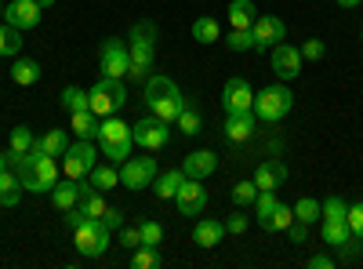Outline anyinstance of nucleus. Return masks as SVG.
I'll list each match as a JSON object with an SVG mask.
<instances>
[{
    "label": "nucleus",
    "instance_id": "48",
    "mask_svg": "<svg viewBox=\"0 0 363 269\" xmlns=\"http://www.w3.org/2000/svg\"><path fill=\"white\" fill-rule=\"evenodd\" d=\"M102 222H106V229L113 233V229H120V226H124V212H116V207H106Z\"/></svg>",
    "mask_w": 363,
    "mask_h": 269
},
{
    "label": "nucleus",
    "instance_id": "39",
    "mask_svg": "<svg viewBox=\"0 0 363 269\" xmlns=\"http://www.w3.org/2000/svg\"><path fill=\"white\" fill-rule=\"evenodd\" d=\"M138 233H142V244H145V248H157V244L164 241V226L153 222V219H142V222H138Z\"/></svg>",
    "mask_w": 363,
    "mask_h": 269
},
{
    "label": "nucleus",
    "instance_id": "36",
    "mask_svg": "<svg viewBox=\"0 0 363 269\" xmlns=\"http://www.w3.org/2000/svg\"><path fill=\"white\" fill-rule=\"evenodd\" d=\"M291 207H294V219L306 222V226H313V222L320 219V200H313V197H301V200L291 204Z\"/></svg>",
    "mask_w": 363,
    "mask_h": 269
},
{
    "label": "nucleus",
    "instance_id": "3",
    "mask_svg": "<svg viewBox=\"0 0 363 269\" xmlns=\"http://www.w3.org/2000/svg\"><path fill=\"white\" fill-rule=\"evenodd\" d=\"M128 55H131V80L145 84L149 73H153V58H157V22H135L131 33H128Z\"/></svg>",
    "mask_w": 363,
    "mask_h": 269
},
{
    "label": "nucleus",
    "instance_id": "35",
    "mask_svg": "<svg viewBox=\"0 0 363 269\" xmlns=\"http://www.w3.org/2000/svg\"><path fill=\"white\" fill-rule=\"evenodd\" d=\"M193 40H196V44H215V40H218V22L211 18V15L196 18V22H193Z\"/></svg>",
    "mask_w": 363,
    "mask_h": 269
},
{
    "label": "nucleus",
    "instance_id": "11",
    "mask_svg": "<svg viewBox=\"0 0 363 269\" xmlns=\"http://www.w3.org/2000/svg\"><path fill=\"white\" fill-rule=\"evenodd\" d=\"M174 204L186 219H196L207 212V190L200 186V178H182V186L174 193Z\"/></svg>",
    "mask_w": 363,
    "mask_h": 269
},
{
    "label": "nucleus",
    "instance_id": "10",
    "mask_svg": "<svg viewBox=\"0 0 363 269\" xmlns=\"http://www.w3.org/2000/svg\"><path fill=\"white\" fill-rule=\"evenodd\" d=\"M91 168H95V146H91V138H80V142L66 146V153H62L66 178H87Z\"/></svg>",
    "mask_w": 363,
    "mask_h": 269
},
{
    "label": "nucleus",
    "instance_id": "27",
    "mask_svg": "<svg viewBox=\"0 0 363 269\" xmlns=\"http://www.w3.org/2000/svg\"><path fill=\"white\" fill-rule=\"evenodd\" d=\"M174 124H178V131L186 135V138H193V135H200V131H203V116H200V109H196V102H193V99L186 102V109L178 113V121H174Z\"/></svg>",
    "mask_w": 363,
    "mask_h": 269
},
{
    "label": "nucleus",
    "instance_id": "12",
    "mask_svg": "<svg viewBox=\"0 0 363 269\" xmlns=\"http://www.w3.org/2000/svg\"><path fill=\"white\" fill-rule=\"evenodd\" d=\"M222 109L225 113H244L255 109V92H251V80L247 77H229L222 87Z\"/></svg>",
    "mask_w": 363,
    "mask_h": 269
},
{
    "label": "nucleus",
    "instance_id": "2",
    "mask_svg": "<svg viewBox=\"0 0 363 269\" xmlns=\"http://www.w3.org/2000/svg\"><path fill=\"white\" fill-rule=\"evenodd\" d=\"M66 229L73 233V244L80 251V258H102L109 251V229L102 219H87L80 207L66 212Z\"/></svg>",
    "mask_w": 363,
    "mask_h": 269
},
{
    "label": "nucleus",
    "instance_id": "25",
    "mask_svg": "<svg viewBox=\"0 0 363 269\" xmlns=\"http://www.w3.org/2000/svg\"><path fill=\"white\" fill-rule=\"evenodd\" d=\"M87 182L95 186V190H102V193H109V190L120 186V171L113 164H95V168L87 171Z\"/></svg>",
    "mask_w": 363,
    "mask_h": 269
},
{
    "label": "nucleus",
    "instance_id": "42",
    "mask_svg": "<svg viewBox=\"0 0 363 269\" xmlns=\"http://www.w3.org/2000/svg\"><path fill=\"white\" fill-rule=\"evenodd\" d=\"M225 44H229V51H255V33L251 29H233Z\"/></svg>",
    "mask_w": 363,
    "mask_h": 269
},
{
    "label": "nucleus",
    "instance_id": "46",
    "mask_svg": "<svg viewBox=\"0 0 363 269\" xmlns=\"http://www.w3.org/2000/svg\"><path fill=\"white\" fill-rule=\"evenodd\" d=\"M247 226H251V222H247V215H244V207H236V215L225 219V233H236V236L247 233Z\"/></svg>",
    "mask_w": 363,
    "mask_h": 269
},
{
    "label": "nucleus",
    "instance_id": "1",
    "mask_svg": "<svg viewBox=\"0 0 363 269\" xmlns=\"http://www.w3.org/2000/svg\"><path fill=\"white\" fill-rule=\"evenodd\" d=\"M8 157L26 193H51V186L58 182V157L40 153V146H33L29 153H8Z\"/></svg>",
    "mask_w": 363,
    "mask_h": 269
},
{
    "label": "nucleus",
    "instance_id": "41",
    "mask_svg": "<svg viewBox=\"0 0 363 269\" xmlns=\"http://www.w3.org/2000/svg\"><path fill=\"white\" fill-rule=\"evenodd\" d=\"M345 215H349V204L342 197H327L320 204V219H345Z\"/></svg>",
    "mask_w": 363,
    "mask_h": 269
},
{
    "label": "nucleus",
    "instance_id": "28",
    "mask_svg": "<svg viewBox=\"0 0 363 269\" xmlns=\"http://www.w3.org/2000/svg\"><path fill=\"white\" fill-rule=\"evenodd\" d=\"M255 18H258V8L251 4V0H233V4H229V22H233V29H251Z\"/></svg>",
    "mask_w": 363,
    "mask_h": 269
},
{
    "label": "nucleus",
    "instance_id": "20",
    "mask_svg": "<svg viewBox=\"0 0 363 269\" xmlns=\"http://www.w3.org/2000/svg\"><path fill=\"white\" fill-rule=\"evenodd\" d=\"M352 229H349V219H323V244L327 248H338V251H345V248H352Z\"/></svg>",
    "mask_w": 363,
    "mask_h": 269
},
{
    "label": "nucleus",
    "instance_id": "55",
    "mask_svg": "<svg viewBox=\"0 0 363 269\" xmlns=\"http://www.w3.org/2000/svg\"><path fill=\"white\" fill-rule=\"evenodd\" d=\"M359 40H363V29H359Z\"/></svg>",
    "mask_w": 363,
    "mask_h": 269
},
{
    "label": "nucleus",
    "instance_id": "34",
    "mask_svg": "<svg viewBox=\"0 0 363 269\" xmlns=\"http://www.w3.org/2000/svg\"><path fill=\"white\" fill-rule=\"evenodd\" d=\"M62 109H66V113L91 109V99H87V92H84V87H77V84H69V87H66V92H62Z\"/></svg>",
    "mask_w": 363,
    "mask_h": 269
},
{
    "label": "nucleus",
    "instance_id": "17",
    "mask_svg": "<svg viewBox=\"0 0 363 269\" xmlns=\"http://www.w3.org/2000/svg\"><path fill=\"white\" fill-rule=\"evenodd\" d=\"M284 182H287V164H284V160L272 157V160H262V164L255 168V186H258V190H272V193H277Z\"/></svg>",
    "mask_w": 363,
    "mask_h": 269
},
{
    "label": "nucleus",
    "instance_id": "54",
    "mask_svg": "<svg viewBox=\"0 0 363 269\" xmlns=\"http://www.w3.org/2000/svg\"><path fill=\"white\" fill-rule=\"evenodd\" d=\"M48 4H55V0H40V8H48Z\"/></svg>",
    "mask_w": 363,
    "mask_h": 269
},
{
    "label": "nucleus",
    "instance_id": "45",
    "mask_svg": "<svg viewBox=\"0 0 363 269\" xmlns=\"http://www.w3.org/2000/svg\"><path fill=\"white\" fill-rule=\"evenodd\" d=\"M345 219H349V229H352V236H356V241H363V204H352Z\"/></svg>",
    "mask_w": 363,
    "mask_h": 269
},
{
    "label": "nucleus",
    "instance_id": "18",
    "mask_svg": "<svg viewBox=\"0 0 363 269\" xmlns=\"http://www.w3.org/2000/svg\"><path fill=\"white\" fill-rule=\"evenodd\" d=\"M255 124H258V116L255 109H244V113H225V138L229 142H247L255 135Z\"/></svg>",
    "mask_w": 363,
    "mask_h": 269
},
{
    "label": "nucleus",
    "instance_id": "47",
    "mask_svg": "<svg viewBox=\"0 0 363 269\" xmlns=\"http://www.w3.org/2000/svg\"><path fill=\"white\" fill-rule=\"evenodd\" d=\"M120 241H124V248H142V233H138V226H120Z\"/></svg>",
    "mask_w": 363,
    "mask_h": 269
},
{
    "label": "nucleus",
    "instance_id": "5",
    "mask_svg": "<svg viewBox=\"0 0 363 269\" xmlns=\"http://www.w3.org/2000/svg\"><path fill=\"white\" fill-rule=\"evenodd\" d=\"M291 106H294V95H291L287 84H269L255 95V116L262 124H280L291 113Z\"/></svg>",
    "mask_w": 363,
    "mask_h": 269
},
{
    "label": "nucleus",
    "instance_id": "37",
    "mask_svg": "<svg viewBox=\"0 0 363 269\" xmlns=\"http://www.w3.org/2000/svg\"><path fill=\"white\" fill-rule=\"evenodd\" d=\"M37 146V135L29 131L26 124H18V128H11V153H29V149Z\"/></svg>",
    "mask_w": 363,
    "mask_h": 269
},
{
    "label": "nucleus",
    "instance_id": "15",
    "mask_svg": "<svg viewBox=\"0 0 363 269\" xmlns=\"http://www.w3.org/2000/svg\"><path fill=\"white\" fill-rule=\"evenodd\" d=\"M272 73H277L280 80H294L298 73H301V62H306V58H301V48H294V44H277L272 48Z\"/></svg>",
    "mask_w": 363,
    "mask_h": 269
},
{
    "label": "nucleus",
    "instance_id": "51",
    "mask_svg": "<svg viewBox=\"0 0 363 269\" xmlns=\"http://www.w3.org/2000/svg\"><path fill=\"white\" fill-rule=\"evenodd\" d=\"M4 168H11V157H8V153H0V171H4Z\"/></svg>",
    "mask_w": 363,
    "mask_h": 269
},
{
    "label": "nucleus",
    "instance_id": "43",
    "mask_svg": "<svg viewBox=\"0 0 363 269\" xmlns=\"http://www.w3.org/2000/svg\"><path fill=\"white\" fill-rule=\"evenodd\" d=\"M291 222H294V207L280 204V207H277V215H272V233H284Z\"/></svg>",
    "mask_w": 363,
    "mask_h": 269
},
{
    "label": "nucleus",
    "instance_id": "38",
    "mask_svg": "<svg viewBox=\"0 0 363 269\" xmlns=\"http://www.w3.org/2000/svg\"><path fill=\"white\" fill-rule=\"evenodd\" d=\"M164 258L157 255V248H135V255H131V269H157Z\"/></svg>",
    "mask_w": 363,
    "mask_h": 269
},
{
    "label": "nucleus",
    "instance_id": "7",
    "mask_svg": "<svg viewBox=\"0 0 363 269\" xmlns=\"http://www.w3.org/2000/svg\"><path fill=\"white\" fill-rule=\"evenodd\" d=\"M99 66L106 77H116V80H124L131 73V55H128V44L120 40V37H106L102 48H99Z\"/></svg>",
    "mask_w": 363,
    "mask_h": 269
},
{
    "label": "nucleus",
    "instance_id": "24",
    "mask_svg": "<svg viewBox=\"0 0 363 269\" xmlns=\"http://www.w3.org/2000/svg\"><path fill=\"white\" fill-rule=\"evenodd\" d=\"M22 182H18V175L11 171V168H4L0 171V207H15L18 200H22Z\"/></svg>",
    "mask_w": 363,
    "mask_h": 269
},
{
    "label": "nucleus",
    "instance_id": "53",
    "mask_svg": "<svg viewBox=\"0 0 363 269\" xmlns=\"http://www.w3.org/2000/svg\"><path fill=\"white\" fill-rule=\"evenodd\" d=\"M0 22H4V0H0Z\"/></svg>",
    "mask_w": 363,
    "mask_h": 269
},
{
    "label": "nucleus",
    "instance_id": "49",
    "mask_svg": "<svg viewBox=\"0 0 363 269\" xmlns=\"http://www.w3.org/2000/svg\"><path fill=\"white\" fill-rule=\"evenodd\" d=\"M287 233H291V241H294V244H306V236H309V226L294 219V222L287 226Z\"/></svg>",
    "mask_w": 363,
    "mask_h": 269
},
{
    "label": "nucleus",
    "instance_id": "44",
    "mask_svg": "<svg viewBox=\"0 0 363 269\" xmlns=\"http://www.w3.org/2000/svg\"><path fill=\"white\" fill-rule=\"evenodd\" d=\"M323 40H316V37H309L306 44H301V58H306V62H320V58H323Z\"/></svg>",
    "mask_w": 363,
    "mask_h": 269
},
{
    "label": "nucleus",
    "instance_id": "6",
    "mask_svg": "<svg viewBox=\"0 0 363 269\" xmlns=\"http://www.w3.org/2000/svg\"><path fill=\"white\" fill-rule=\"evenodd\" d=\"M87 99H91V113L95 116H113V113H120L128 106V87H124V80H116V77H102L87 92Z\"/></svg>",
    "mask_w": 363,
    "mask_h": 269
},
{
    "label": "nucleus",
    "instance_id": "19",
    "mask_svg": "<svg viewBox=\"0 0 363 269\" xmlns=\"http://www.w3.org/2000/svg\"><path fill=\"white\" fill-rule=\"evenodd\" d=\"M51 204L58 207V212H69V207H77L80 204V178H58V182L51 186Z\"/></svg>",
    "mask_w": 363,
    "mask_h": 269
},
{
    "label": "nucleus",
    "instance_id": "21",
    "mask_svg": "<svg viewBox=\"0 0 363 269\" xmlns=\"http://www.w3.org/2000/svg\"><path fill=\"white\" fill-rule=\"evenodd\" d=\"M142 87H145V106H153V102H164V99L182 95V92H178V84H174L171 77H164V73H149V80H145Z\"/></svg>",
    "mask_w": 363,
    "mask_h": 269
},
{
    "label": "nucleus",
    "instance_id": "40",
    "mask_svg": "<svg viewBox=\"0 0 363 269\" xmlns=\"http://www.w3.org/2000/svg\"><path fill=\"white\" fill-rule=\"evenodd\" d=\"M229 197H233V204H236V207H251V204H255V197H258L255 178H251V182H236Z\"/></svg>",
    "mask_w": 363,
    "mask_h": 269
},
{
    "label": "nucleus",
    "instance_id": "14",
    "mask_svg": "<svg viewBox=\"0 0 363 269\" xmlns=\"http://www.w3.org/2000/svg\"><path fill=\"white\" fill-rule=\"evenodd\" d=\"M40 15H44V8H40V0H11V4L4 8V22L8 26H15V29H37L40 26Z\"/></svg>",
    "mask_w": 363,
    "mask_h": 269
},
{
    "label": "nucleus",
    "instance_id": "30",
    "mask_svg": "<svg viewBox=\"0 0 363 269\" xmlns=\"http://www.w3.org/2000/svg\"><path fill=\"white\" fill-rule=\"evenodd\" d=\"M182 178H186V175H182L178 168L157 175V178H153V193H157L160 200H174V193H178V186H182Z\"/></svg>",
    "mask_w": 363,
    "mask_h": 269
},
{
    "label": "nucleus",
    "instance_id": "22",
    "mask_svg": "<svg viewBox=\"0 0 363 269\" xmlns=\"http://www.w3.org/2000/svg\"><path fill=\"white\" fill-rule=\"evenodd\" d=\"M222 236H225V222H218V219H200L193 226V241L200 248H218Z\"/></svg>",
    "mask_w": 363,
    "mask_h": 269
},
{
    "label": "nucleus",
    "instance_id": "50",
    "mask_svg": "<svg viewBox=\"0 0 363 269\" xmlns=\"http://www.w3.org/2000/svg\"><path fill=\"white\" fill-rule=\"evenodd\" d=\"M335 262H330V255H313L309 258V269H330Z\"/></svg>",
    "mask_w": 363,
    "mask_h": 269
},
{
    "label": "nucleus",
    "instance_id": "13",
    "mask_svg": "<svg viewBox=\"0 0 363 269\" xmlns=\"http://www.w3.org/2000/svg\"><path fill=\"white\" fill-rule=\"evenodd\" d=\"M251 33H255V51H272L287 37V26L277 15H258L255 26H251Z\"/></svg>",
    "mask_w": 363,
    "mask_h": 269
},
{
    "label": "nucleus",
    "instance_id": "33",
    "mask_svg": "<svg viewBox=\"0 0 363 269\" xmlns=\"http://www.w3.org/2000/svg\"><path fill=\"white\" fill-rule=\"evenodd\" d=\"M18 51H22V29L0 22V55H4V58H18Z\"/></svg>",
    "mask_w": 363,
    "mask_h": 269
},
{
    "label": "nucleus",
    "instance_id": "52",
    "mask_svg": "<svg viewBox=\"0 0 363 269\" xmlns=\"http://www.w3.org/2000/svg\"><path fill=\"white\" fill-rule=\"evenodd\" d=\"M342 8H356V4H363V0H338Z\"/></svg>",
    "mask_w": 363,
    "mask_h": 269
},
{
    "label": "nucleus",
    "instance_id": "26",
    "mask_svg": "<svg viewBox=\"0 0 363 269\" xmlns=\"http://www.w3.org/2000/svg\"><path fill=\"white\" fill-rule=\"evenodd\" d=\"M69 131L80 135V138H99V116L91 113V109L69 113Z\"/></svg>",
    "mask_w": 363,
    "mask_h": 269
},
{
    "label": "nucleus",
    "instance_id": "8",
    "mask_svg": "<svg viewBox=\"0 0 363 269\" xmlns=\"http://www.w3.org/2000/svg\"><path fill=\"white\" fill-rule=\"evenodd\" d=\"M171 128L174 124H164L160 116H142L138 124H131V138H135V146H142V149H149V153H153V149H164L167 142H171Z\"/></svg>",
    "mask_w": 363,
    "mask_h": 269
},
{
    "label": "nucleus",
    "instance_id": "29",
    "mask_svg": "<svg viewBox=\"0 0 363 269\" xmlns=\"http://www.w3.org/2000/svg\"><path fill=\"white\" fill-rule=\"evenodd\" d=\"M186 95H174V99H164V102H153V106H149V113H153V116H160V121L164 124H174L178 121V113L182 109H186Z\"/></svg>",
    "mask_w": 363,
    "mask_h": 269
},
{
    "label": "nucleus",
    "instance_id": "23",
    "mask_svg": "<svg viewBox=\"0 0 363 269\" xmlns=\"http://www.w3.org/2000/svg\"><path fill=\"white\" fill-rule=\"evenodd\" d=\"M277 207H280L277 193H272V190H258V197H255V215H258V226H262L265 233H272V215H277Z\"/></svg>",
    "mask_w": 363,
    "mask_h": 269
},
{
    "label": "nucleus",
    "instance_id": "16",
    "mask_svg": "<svg viewBox=\"0 0 363 269\" xmlns=\"http://www.w3.org/2000/svg\"><path fill=\"white\" fill-rule=\"evenodd\" d=\"M215 171H218V157L211 153V149H196V153H189L182 160V175L186 178H200L203 182V178H211Z\"/></svg>",
    "mask_w": 363,
    "mask_h": 269
},
{
    "label": "nucleus",
    "instance_id": "9",
    "mask_svg": "<svg viewBox=\"0 0 363 269\" xmlns=\"http://www.w3.org/2000/svg\"><path fill=\"white\" fill-rule=\"evenodd\" d=\"M157 157H128L124 168H120V182H124L128 190H145V186H153V178H157Z\"/></svg>",
    "mask_w": 363,
    "mask_h": 269
},
{
    "label": "nucleus",
    "instance_id": "32",
    "mask_svg": "<svg viewBox=\"0 0 363 269\" xmlns=\"http://www.w3.org/2000/svg\"><path fill=\"white\" fill-rule=\"evenodd\" d=\"M37 146H40V153H48V157H62L69 142H66V131L62 128H51V131H44L37 138Z\"/></svg>",
    "mask_w": 363,
    "mask_h": 269
},
{
    "label": "nucleus",
    "instance_id": "31",
    "mask_svg": "<svg viewBox=\"0 0 363 269\" xmlns=\"http://www.w3.org/2000/svg\"><path fill=\"white\" fill-rule=\"evenodd\" d=\"M11 80L22 84V87L37 84L40 80V66L33 62V58H15V62H11Z\"/></svg>",
    "mask_w": 363,
    "mask_h": 269
},
{
    "label": "nucleus",
    "instance_id": "4",
    "mask_svg": "<svg viewBox=\"0 0 363 269\" xmlns=\"http://www.w3.org/2000/svg\"><path fill=\"white\" fill-rule=\"evenodd\" d=\"M131 146H135L131 128L124 121H116V113L106 116V121L99 124V149H102V157L109 164H124L131 157Z\"/></svg>",
    "mask_w": 363,
    "mask_h": 269
}]
</instances>
